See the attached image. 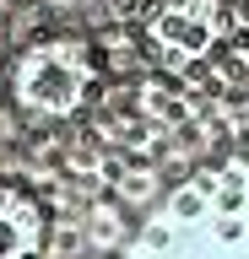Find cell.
Returning a JSON list of instances; mask_svg holds the SVG:
<instances>
[{
    "instance_id": "cell-1",
    "label": "cell",
    "mask_w": 249,
    "mask_h": 259,
    "mask_svg": "<svg viewBox=\"0 0 249 259\" xmlns=\"http://www.w3.org/2000/svg\"><path fill=\"white\" fill-rule=\"evenodd\" d=\"M125 259H249V157L173 189Z\"/></svg>"
},
{
    "instance_id": "cell-4",
    "label": "cell",
    "mask_w": 249,
    "mask_h": 259,
    "mask_svg": "<svg viewBox=\"0 0 249 259\" xmlns=\"http://www.w3.org/2000/svg\"><path fill=\"white\" fill-rule=\"evenodd\" d=\"M44 248V205L22 189H0V259H38Z\"/></svg>"
},
{
    "instance_id": "cell-3",
    "label": "cell",
    "mask_w": 249,
    "mask_h": 259,
    "mask_svg": "<svg viewBox=\"0 0 249 259\" xmlns=\"http://www.w3.org/2000/svg\"><path fill=\"white\" fill-rule=\"evenodd\" d=\"M228 32V11L222 0H163L157 11L147 16V44L152 54L173 70L206 60Z\"/></svg>"
},
{
    "instance_id": "cell-2",
    "label": "cell",
    "mask_w": 249,
    "mask_h": 259,
    "mask_svg": "<svg viewBox=\"0 0 249 259\" xmlns=\"http://www.w3.org/2000/svg\"><path fill=\"white\" fill-rule=\"evenodd\" d=\"M98 87V60L82 38L54 32L38 38L11 65V103L27 119H70Z\"/></svg>"
}]
</instances>
